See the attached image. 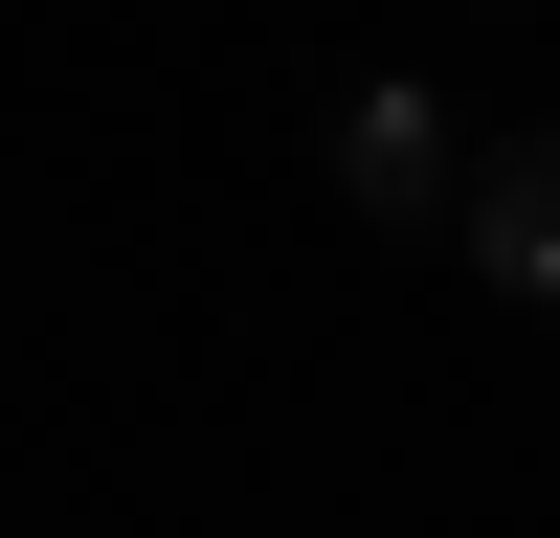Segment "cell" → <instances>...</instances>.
Returning <instances> with one entry per match:
<instances>
[{"mask_svg": "<svg viewBox=\"0 0 560 538\" xmlns=\"http://www.w3.org/2000/svg\"><path fill=\"white\" fill-rule=\"evenodd\" d=\"M314 179H337L359 224H404V247H448V179H471V113H448L427 68H337V90H314Z\"/></svg>", "mask_w": 560, "mask_h": 538, "instance_id": "6da1fadb", "label": "cell"}, {"mask_svg": "<svg viewBox=\"0 0 560 538\" xmlns=\"http://www.w3.org/2000/svg\"><path fill=\"white\" fill-rule=\"evenodd\" d=\"M448 247H471L516 314H560V113H538V134H471V179H448Z\"/></svg>", "mask_w": 560, "mask_h": 538, "instance_id": "7a4b0ae2", "label": "cell"}]
</instances>
